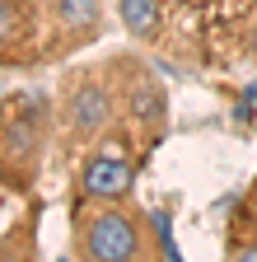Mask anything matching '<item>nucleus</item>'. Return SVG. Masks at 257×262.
Masks as SVG:
<instances>
[{
    "instance_id": "obj_4",
    "label": "nucleus",
    "mask_w": 257,
    "mask_h": 262,
    "mask_svg": "<svg viewBox=\"0 0 257 262\" xmlns=\"http://www.w3.org/2000/svg\"><path fill=\"white\" fill-rule=\"evenodd\" d=\"M112 117V89L99 75H75L66 80V136L71 141H89L99 136Z\"/></svg>"
},
{
    "instance_id": "obj_8",
    "label": "nucleus",
    "mask_w": 257,
    "mask_h": 262,
    "mask_svg": "<svg viewBox=\"0 0 257 262\" xmlns=\"http://www.w3.org/2000/svg\"><path fill=\"white\" fill-rule=\"evenodd\" d=\"M117 14H122V24L136 33V38H159V0H117Z\"/></svg>"
},
{
    "instance_id": "obj_7",
    "label": "nucleus",
    "mask_w": 257,
    "mask_h": 262,
    "mask_svg": "<svg viewBox=\"0 0 257 262\" xmlns=\"http://www.w3.org/2000/svg\"><path fill=\"white\" fill-rule=\"evenodd\" d=\"M126 108L136 113V122H150V126L164 122V94H159V84L145 71L126 80Z\"/></svg>"
},
{
    "instance_id": "obj_10",
    "label": "nucleus",
    "mask_w": 257,
    "mask_h": 262,
    "mask_svg": "<svg viewBox=\"0 0 257 262\" xmlns=\"http://www.w3.org/2000/svg\"><path fill=\"white\" fill-rule=\"evenodd\" d=\"M252 47H257V38H252Z\"/></svg>"
},
{
    "instance_id": "obj_1",
    "label": "nucleus",
    "mask_w": 257,
    "mask_h": 262,
    "mask_svg": "<svg viewBox=\"0 0 257 262\" xmlns=\"http://www.w3.org/2000/svg\"><path fill=\"white\" fill-rule=\"evenodd\" d=\"M47 98L42 94H14L0 113V183L5 187H28L42 164V141H47Z\"/></svg>"
},
{
    "instance_id": "obj_6",
    "label": "nucleus",
    "mask_w": 257,
    "mask_h": 262,
    "mask_svg": "<svg viewBox=\"0 0 257 262\" xmlns=\"http://www.w3.org/2000/svg\"><path fill=\"white\" fill-rule=\"evenodd\" d=\"M47 5H52V28H56L71 47L94 42L99 19H103V0H47Z\"/></svg>"
},
{
    "instance_id": "obj_9",
    "label": "nucleus",
    "mask_w": 257,
    "mask_h": 262,
    "mask_svg": "<svg viewBox=\"0 0 257 262\" xmlns=\"http://www.w3.org/2000/svg\"><path fill=\"white\" fill-rule=\"evenodd\" d=\"M150 220H154V234H159V253H164V257H178V244H173V225H169V215H164V211H154Z\"/></svg>"
},
{
    "instance_id": "obj_3",
    "label": "nucleus",
    "mask_w": 257,
    "mask_h": 262,
    "mask_svg": "<svg viewBox=\"0 0 257 262\" xmlns=\"http://www.w3.org/2000/svg\"><path fill=\"white\" fill-rule=\"evenodd\" d=\"M42 19H52L47 0H0V61L28 66L33 56H42Z\"/></svg>"
},
{
    "instance_id": "obj_2",
    "label": "nucleus",
    "mask_w": 257,
    "mask_h": 262,
    "mask_svg": "<svg viewBox=\"0 0 257 262\" xmlns=\"http://www.w3.org/2000/svg\"><path fill=\"white\" fill-rule=\"evenodd\" d=\"M75 248H80V257H94V262H131L145 253V229L131 211L103 206V211L84 215Z\"/></svg>"
},
{
    "instance_id": "obj_5",
    "label": "nucleus",
    "mask_w": 257,
    "mask_h": 262,
    "mask_svg": "<svg viewBox=\"0 0 257 262\" xmlns=\"http://www.w3.org/2000/svg\"><path fill=\"white\" fill-rule=\"evenodd\" d=\"M131 178H136L131 159L103 145V150H94V155L84 159V169H80V192L89 196V202H117V196L131 192Z\"/></svg>"
}]
</instances>
